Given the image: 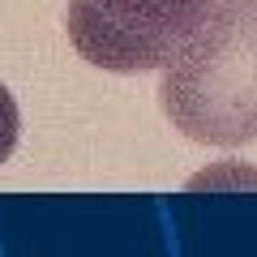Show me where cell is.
<instances>
[{"mask_svg":"<svg viewBox=\"0 0 257 257\" xmlns=\"http://www.w3.org/2000/svg\"><path fill=\"white\" fill-rule=\"evenodd\" d=\"M210 9L214 0H69L64 26L94 69L150 73L202 30Z\"/></svg>","mask_w":257,"mask_h":257,"instance_id":"7a4b0ae2","label":"cell"},{"mask_svg":"<svg viewBox=\"0 0 257 257\" xmlns=\"http://www.w3.org/2000/svg\"><path fill=\"white\" fill-rule=\"evenodd\" d=\"M172 128L202 146L257 138V0H214L202 30L163 64Z\"/></svg>","mask_w":257,"mask_h":257,"instance_id":"6da1fadb","label":"cell"},{"mask_svg":"<svg viewBox=\"0 0 257 257\" xmlns=\"http://www.w3.org/2000/svg\"><path fill=\"white\" fill-rule=\"evenodd\" d=\"M18 133H22V116H18V103H13V94L0 86V163L13 155V146H18Z\"/></svg>","mask_w":257,"mask_h":257,"instance_id":"3957f363","label":"cell"}]
</instances>
